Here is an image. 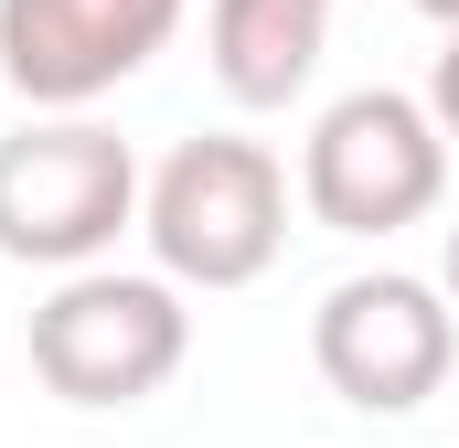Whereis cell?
<instances>
[{"label":"cell","instance_id":"obj_1","mask_svg":"<svg viewBox=\"0 0 459 448\" xmlns=\"http://www.w3.org/2000/svg\"><path fill=\"white\" fill-rule=\"evenodd\" d=\"M139 235L150 267L182 289H256L289 246V171L256 139H182L150 182H139Z\"/></svg>","mask_w":459,"mask_h":448},{"label":"cell","instance_id":"obj_2","mask_svg":"<svg viewBox=\"0 0 459 448\" xmlns=\"http://www.w3.org/2000/svg\"><path fill=\"white\" fill-rule=\"evenodd\" d=\"M139 224V150L86 108H32L0 139V256L11 267H97Z\"/></svg>","mask_w":459,"mask_h":448},{"label":"cell","instance_id":"obj_3","mask_svg":"<svg viewBox=\"0 0 459 448\" xmlns=\"http://www.w3.org/2000/svg\"><path fill=\"white\" fill-rule=\"evenodd\" d=\"M193 352V310H182V278H139V267H65L54 299L32 310V374L108 417V406H150Z\"/></svg>","mask_w":459,"mask_h":448},{"label":"cell","instance_id":"obj_4","mask_svg":"<svg viewBox=\"0 0 459 448\" xmlns=\"http://www.w3.org/2000/svg\"><path fill=\"white\" fill-rule=\"evenodd\" d=\"M449 193V128L428 97L406 86H352L310 117V150H299V203L332 235H406V224L438 214Z\"/></svg>","mask_w":459,"mask_h":448},{"label":"cell","instance_id":"obj_5","mask_svg":"<svg viewBox=\"0 0 459 448\" xmlns=\"http://www.w3.org/2000/svg\"><path fill=\"white\" fill-rule=\"evenodd\" d=\"M310 363H321V384L342 406H363V417H417L449 384V363H459V310H449V289H428L406 267H363L342 289H321Z\"/></svg>","mask_w":459,"mask_h":448},{"label":"cell","instance_id":"obj_6","mask_svg":"<svg viewBox=\"0 0 459 448\" xmlns=\"http://www.w3.org/2000/svg\"><path fill=\"white\" fill-rule=\"evenodd\" d=\"M171 32L182 0H0V86L22 108H97Z\"/></svg>","mask_w":459,"mask_h":448},{"label":"cell","instance_id":"obj_7","mask_svg":"<svg viewBox=\"0 0 459 448\" xmlns=\"http://www.w3.org/2000/svg\"><path fill=\"white\" fill-rule=\"evenodd\" d=\"M321 43H332V0H214L204 11V54L235 108H289L321 75Z\"/></svg>","mask_w":459,"mask_h":448},{"label":"cell","instance_id":"obj_8","mask_svg":"<svg viewBox=\"0 0 459 448\" xmlns=\"http://www.w3.org/2000/svg\"><path fill=\"white\" fill-rule=\"evenodd\" d=\"M428 108H438V128L459 139V32H449V54L428 65Z\"/></svg>","mask_w":459,"mask_h":448},{"label":"cell","instance_id":"obj_9","mask_svg":"<svg viewBox=\"0 0 459 448\" xmlns=\"http://www.w3.org/2000/svg\"><path fill=\"white\" fill-rule=\"evenodd\" d=\"M438 289H449V310H459V224H449V246H438Z\"/></svg>","mask_w":459,"mask_h":448},{"label":"cell","instance_id":"obj_10","mask_svg":"<svg viewBox=\"0 0 459 448\" xmlns=\"http://www.w3.org/2000/svg\"><path fill=\"white\" fill-rule=\"evenodd\" d=\"M406 11H428L438 32H459V0H406Z\"/></svg>","mask_w":459,"mask_h":448}]
</instances>
